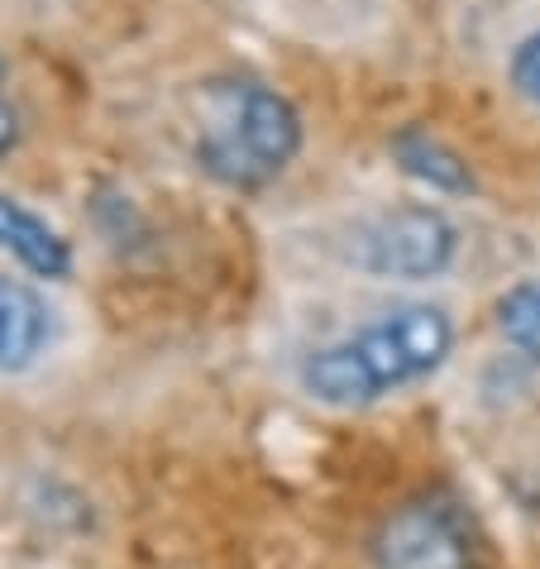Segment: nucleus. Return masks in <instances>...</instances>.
Instances as JSON below:
<instances>
[{"mask_svg":"<svg viewBox=\"0 0 540 569\" xmlns=\"http://www.w3.org/2000/svg\"><path fill=\"white\" fill-rule=\"evenodd\" d=\"M450 355H454L450 311L431 302H407L383 311L354 336L307 350L297 363V388L321 407L354 412V407L383 402L388 392L426 383L450 363Z\"/></svg>","mask_w":540,"mask_h":569,"instance_id":"nucleus-1","label":"nucleus"},{"mask_svg":"<svg viewBox=\"0 0 540 569\" xmlns=\"http://www.w3.org/2000/svg\"><path fill=\"white\" fill-rule=\"evenodd\" d=\"M192 153L220 187L259 192L301 153V110L253 77H211L201 87Z\"/></svg>","mask_w":540,"mask_h":569,"instance_id":"nucleus-2","label":"nucleus"},{"mask_svg":"<svg viewBox=\"0 0 540 569\" xmlns=\"http://www.w3.org/2000/svg\"><path fill=\"white\" fill-rule=\"evenodd\" d=\"M340 259L369 278L426 282L459 259V226L440 207H392L354 220L340 240Z\"/></svg>","mask_w":540,"mask_h":569,"instance_id":"nucleus-3","label":"nucleus"},{"mask_svg":"<svg viewBox=\"0 0 540 569\" xmlns=\"http://www.w3.org/2000/svg\"><path fill=\"white\" fill-rule=\"evenodd\" d=\"M373 569H479V531L454 498L426 493L392 508L369 536Z\"/></svg>","mask_w":540,"mask_h":569,"instance_id":"nucleus-4","label":"nucleus"},{"mask_svg":"<svg viewBox=\"0 0 540 569\" xmlns=\"http://www.w3.org/2000/svg\"><path fill=\"white\" fill-rule=\"evenodd\" d=\"M58 311L34 282L0 273V378L34 373L53 355Z\"/></svg>","mask_w":540,"mask_h":569,"instance_id":"nucleus-5","label":"nucleus"},{"mask_svg":"<svg viewBox=\"0 0 540 569\" xmlns=\"http://www.w3.org/2000/svg\"><path fill=\"white\" fill-rule=\"evenodd\" d=\"M0 249L20 259L34 278L53 282V278L72 273V244L62 240V230L6 192H0Z\"/></svg>","mask_w":540,"mask_h":569,"instance_id":"nucleus-6","label":"nucleus"},{"mask_svg":"<svg viewBox=\"0 0 540 569\" xmlns=\"http://www.w3.org/2000/svg\"><path fill=\"white\" fill-rule=\"evenodd\" d=\"M388 149L397 158V168L407 172V178H417L421 187H431V192H444V197H464L473 192V168L464 163V153L450 149L440 134L421 130V124H402Z\"/></svg>","mask_w":540,"mask_h":569,"instance_id":"nucleus-7","label":"nucleus"},{"mask_svg":"<svg viewBox=\"0 0 540 569\" xmlns=\"http://www.w3.org/2000/svg\"><path fill=\"white\" fill-rule=\"evenodd\" d=\"M498 330L512 350L540 363V278H521L498 297Z\"/></svg>","mask_w":540,"mask_h":569,"instance_id":"nucleus-8","label":"nucleus"},{"mask_svg":"<svg viewBox=\"0 0 540 569\" xmlns=\"http://www.w3.org/2000/svg\"><path fill=\"white\" fill-rule=\"evenodd\" d=\"M507 77H512V87H517V97L521 101H531L540 110V29L536 34H527L512 49V62H507Z\"/></svg>","mask_w":540,"mask_h":569,"instance_id":"nucleus-9","label":"nucleus"},{"mask_svg":"<svg viewBox=\"0 0 540 569\" xmlns=\"http://www.w3.org/2000/svg\"><path fill=\"white\" fill-rule=\"evenodd\" d=\"M14 144H20V116H14V110L0 101V158H6Z\"/></svg>","mask_w":540,"mask_h":569,"instance_id":"nucleus-10","label":"nucleus"},{"mask_svg":"<svg viewBox=\"0 0 540 569\" xmlns=\"http://www.w3.org/2000/svg\"><path fill=\"white\" fill-rule=\"evenodd\" d=\"M0 77H6V58H0Z\"/></svg>","mask_w":540,"mask_h":569,"instance_id":"nucleus-11","label":"nucleus"}]
</instances>
